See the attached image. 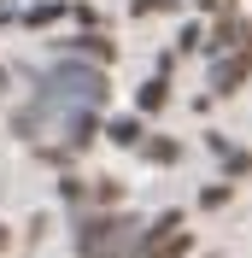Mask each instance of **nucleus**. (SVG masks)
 Segmentation results:
<instances>
[{"label": "nucleus", "instance_id": "obj_1", "mask_svg": "<svg viewBox=\"0 0 252 258\" xmlns=\"http://www.w3.org/2000/svg\"><path fill=\"white\" fill-rule=\"evenodd\" d=\"M141 217H129V211H94V217H82L77 235H71V246H77V258H129L135 252V241H141Z\"/></svg>", "mask_w": 252, "mask_h": 258}, {"label": "nucleus", "instance_id": "obj_2", "mask_svg": "<svg viewBox=\"0 0 252 258\" xmlns=\"http://www.w3.org/2000/svg\"><path fill=\"white\" fill-rule=\"evenodd\" d=\"M240 47H252V24L240 12H223L217 24H211V35H205V53H240Z\"/></svg>", "mask_w": 252, "mask_h": 258}, {"label": "nucleus", "instance_id": "obj_3", "mask_svg": "<svg viewBox=\"0 0 252 258\" xmlns=\"http://www.w3.org/2000/svg\"><path fill=\"white\" fill-rule=\"evenodd\" d=\"M59 47H65V59H82V64H100V71H106V64L117 59V47H111V41H106V35H100V30H77V35H65Z\"/></svg>", "mask_w": 252, "mask_h": 258}, {"label": "nucleus", "instance_id": "obj_4", "mask_svg": "<svg viewBox=\"0 0 252 258\" xmlns=\"http://www.w3.org/2000/svg\"><path fill=\"white\" fill-rule=\"evenodd\" d=\"M88 141H100V112H65L59 117V141H53V147H65V153L77 159Z\"/></svg>", "mask_w": 252, "mask_h": 258}, {"label": "nucleus", "instance_id": "obj_5", "mask_svg": "<svg viewBox=\"0 0 252 258\" xmlns=\"http://www.w3.org/2000/svg\"><path fill=\"white\" fill-rule=\"evenodd\" d=\"M252 77V47H240V53H223L217 64H211V94H235L240 82Z\"/></svg>", "mask_w": 252, "mask_h": 258}, {"label": "nucleus", "instance_id": "obj_6", "mask_svg": "<svg viewBox=\"0 0 252 258\" xmlns=\"http://www.w3.org/2000/svg\"><path fill=\"white\" fill-rule=\"evenodd\" d=\"M188 252H194V235H188V229H176V235H158V241L141 235L129 258H188Z\"/></svg>", "mask_w": 252, "mask_h": 258}, {"label": "nucleus", "instance_id": "obj_7", "mask_svg": "<svg viewBox=\"0 0 252 258\" xmlns=\"http://www.w3.org/2000/svg\"><path fill=\"white\" fill-rule=\"evenodd\" d=\"M135 106H141V112H164V106H170V77H153V82H141Z\"/></svg>", "mask_w": 252, "mask_h": 258}, {"label": "nucleus", "instance_id": "obj_8", "mask_svg": "<svg viewBox=\"0 0 252 258\" xmlns=\"http://www.w3.org/2000/svg\"><path fill=\"white\" fill-rule=\"evenodd\" d=\"M106 141H117V147H141L147 129H141V117H111V123H106Z\"/></svg>", "mask_w": 252, "mask_h": 258}, {"label": "nucleus", "instance_id": "obj_9", "mask_svg": "<svg viewBox=\"0 0 252 258\" xmlns=\"http://www.w3.org/2000/svg\"><path fill=\"white\" fill-rule=\"evenodd\" d=\"M141 153H147L153 164H176V159H182V147H176V141H164V135H158V141H141Z\"/></svg>", "mask_w": 252, "mask_h": 258}, {"label": "nucleus", "instance_id": "obj_10", "mask_svg": "<svg viewBox=\"0 0 252 258\" xmlns=\"http://www.w3.org/2000/svg\"><path fill=\"white\" fill-rule=\"evenodd\" d=\"M88 200H94V206H117V200H123V182H111V176H100L94 188H88Z\"/></svg>", "mask_w": 252, "mask_h": 258}, {"label": "nucleus", "instance_id": "obj_11", "mask_svg": "<svg viewBox=\"0 0 252 258\" xmlns=\"http://www.w3.org/2000/svg\"><path fill=\"white\" fill-rule=\"evenodd\" d=\"M59 200H65V206H82V200H88V182L65 170V176H59Z\"/></svg>", "mask_w": 252, "mask_h": 258}, {"label": "nucleus", "instance_id": "obj_12", "mask_svg": "<svg viewBox=\"0 0 252 258\" xmlns=\"http://www.w3.org/2000/svg\"><path fill=\"white\" fill-rule=\"evenodd\" d=\"M217 159H223V170H229V176H246V170H252V153H240V147H223Z\"/></svg>", "mask_w": 252, "mask_h": 258}, {"label": "nucleus", "instance_id": "obj_13", "mask_svg": "<svg viewBox=\"0 0 252 258\" xmlns=\"http://www.w3.org/2000/svg\"><path fill=\"white\" fill-rule=\"evenodd\" d=\"M176 229H182V211H164V217H153L141 235H153V241H158V235H176Z\"/></svg>", "mask_w": 252, "mask_h": 258}, {"label": "nucleus", "instance_id": "obj_14", "mask_svg": "<svg viewBox=\"0 0 252 258\" xmlns=\"http://www.w3.org/2000/svg\"><path fill=\"white\" fill-rule=\"evenodd\" d=\"M200 206H205V211L229 206V182H211V188H200Z\"/></svg>", "mask_w": 252, "mask_h": 258}, {"label": "nucleus", "instance_id": "obj_15", "mask_svg": "<svg viewBox=\"0 0 252 258\" xmlns=\"http://www.w3.org/2000/svg\"><path fill=\"white\" fill-rule=\"evenodd\" d=\"M53 18H65V6H35V12H24V24L41 30V24H53Z\"/></svg>", "mask_w": 252, "mask_h": 258}, {"label": "nucleus", "instance_id": "obj_16", "mask_svg": "<svg viewBox=\"0 0 252 258\" xmlns=\"http://www.w3.org/2000/svg\"><path fill=\"white\" fill-rule=\"evenodd\" d=\"M176 41H182V53H200V47H205V30H200V24H188Z\"/></svg>", "mask_w": 252, "mask_h": 258}, {"label": "nucleus", "instance_id": "obj_17", "mask_svg": "<svg viewBox=\"0 0 252 258\" xmlns=\"http://www.w3.org/2000/svg\"><path fill=\"white\" fill-rule=\"evenodd\" d=\"M182 0H135V12H176Z\"/></svg>", "mask_w": 252, "mask_h": 258}, {"label": "nucleus", "instance_id": "obj_18", "mask_svg": "<svg viewBox=\"0 0 252 258\" xmlns=\"http://www.w3.org/2000/svg\"><path fill=\"white\" fill-rule=\"evenodd\" d=\"M6 88H12V71H6V64H0V100H6Z\"/></svg>", "mask_w": 252, "mask_h": 258}, {"label": "nucleus", "instance_id": "obj_19", "mask_svg": "<svg viewBox=\"0 0 252 258\" xmlns=\"http://www.w3.org/2000/svg\"><path fill=\"white\" fill-rule=\"evenodd\" d=\"M6 241H12V235H6V223H0V252H6Z\"/></svg>", "mask_w": 252, "mask_h": 258}]
</instances>
